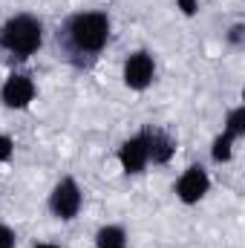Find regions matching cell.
<instances>
[{"mask_svg": "<svg viewBox=\"0 0 245 248\" xmlns=\"http://www.w3.org/2000/svg\"><path fill=\"white\" fill-rule=\"evenodd\" d=\"M141 139H144V147H147V162H153V165H168V162L173 159L176 141H173L168 133L150 127V130L141 133Z\"/></svg>", "mask_w": 245, "mask_h": 248, "instance_id": "obj_7", "label": "cell"}, {"mask_svg": "<svg viewBox=\"0 0 245 248\" xmlns=\"http://www.w3.org/2000/svg\"><path fill=\"white\" fill-rule=\"evenodd\" d=\"M176 6L182 9V15H187V17H193L199 12V0H176Z\"/></svg>", "mask_w": 245, "mask_h": 248, "instance_id": "obj_15", "label": "cell"}, {"mask_svg": "<svg viewBox=\"0 0 245 248\" xmlns=\"http://www.w3.org/2000/svg\"><path fill=\"white\" fill-rule=\"evenodd\" d=\"M122 78H124V84H127L130 90H136V93L147 90V87L153 84V78H156V61H153V55H150L147 49L130 52L127 61H124Z\"/></svg>", "mask_w": 245, "mask_h": 248, "instance_id": "obj_4", "label": "cell"}, {"mask_svg": "<svg viewBox=\"0 0 245 248\" xmlns=\"http://www.w3.org/2000/svg\"><path fill=\"white\" fill-rule=\"evenodd\" d=\"M208 190H211V176L202 165H190L176 182V196L184 205H196L199 199H205Z\"/></svg>", "mask_w": 245, "mask_h": 248, "instance_id": "obj_6", "label": "cell"}, {"mask_svg": "<svg viewBox=\"0 0 245 248\" xmlns=\"http://www.w3.org/2000/svg\"><path fill=\"white\" fill-rule=\"evenodd\" d=\"M95 248H127V234L122 225H101L95 234Z\"/></svg>", "mask_w": 245, "mask_h": 248, "instance_id": "obj_9", "label": "cell"}, {"mask_svg": "<svg viewBox=\"0 0 245 248\" xmlns=\"http://www.w3.org/2000/svg\"><path fill=\"white\" fill-rule=\"evenodd\" d=\"M35 81L23 72H15L3 81L0 87V101L9 107V110H26L32 101H35Z\"/></svg>", "mask_w": 245, "mask_h": 248, "instance_id": "obj_5", "label": "cell"}, {"mask_svg": "<svg viewBox=\"0 0 245 248\" xmlns=\"http://www.w3.org/2000/svg\"><path fill=\"white\" fill-rule=\"evenodd\" d=\"M15 246H17V234L9 225L0 222V248H15Z\"/></svg>", "mask_w": 245, "mask_h": 248, "instance_id": "obj_13", "label": "cell"}, {"mask_svg": "<svg viewBox=\"0 0 245 248\" xmlns=\"http://www.w3.org/2000/svg\"><path fill=\"white\" fill-rule=\"evenodd\" d=\"M225 133H231L234 139H240L245 133V107H234L228 113V122H225Z\"/></svg>", "mask_w": 245, "mask_h": 248, "instance_id": "obj_11", "label": "cell"}, {"mask_svg": "<svg viewBox=\"0 0 245 248\" xmlns=\"http://www.w3.org/2000/svg\"><path fill=\"white\" fill-rule=\"evenodd\" d=\"M12 156H15V141H12V136L0 133V162H9Z\"/></svg>", "mask_w": 245, "mask_h": 248, "instance_id": "obj_12", "label": "cell"}, {"mask_svg": "<svg viewBox=\"0 0 245 248\" xmlns=\"http://www.w3.org/2000/svg\"><path fill=\"white\" fill-rule=\"evenodd\" d=\"M41 46H44V23H41V17L20 12V15H12L0 26V49L9 58L26 61Z\"/></svg>", "mask_w": 245, "mask_h": 248, "instance_id": "obj_2", "label": "cell"}, {"mask_svg": "<svg viewBox=\"0 0 245 248\" xmlns=\"http://www.w3.org/2000/svg\"><path fill=\"white\" fill-rule=\"evenodd\" d=\"M110 32H113V20L107 12L69 15L61 23V29L55 32L58 58H63L66 63H75V66L92 63L110 44Z\"/></svg>", "mask_w": 245, "mask_h": 248, "instance_id": "obj_1", "label": "cell"}, {"mask_svg": "<svg viewBox=\"0 0 245 248\" xmlns=\"http://www.w3.org/2000/svg\"><path fill=\"white\" fill-rule=\"evenodd\" d=\"M234 136L231 133H219L216 139H214V144H211V159L216 162V165H222V162H231V156H234Z\"/></svg>", "mask_w": 245, "mask_h": 248, "instance_id": "obj_10", "label": "cell"}, {"mask_svg": "<svg viewBox=\"0 0 245 248\" xmlns=\"http://www.w3.org/2000/svg\"><path fill=\"white\" fill-rule=\"evenodd\" d=\"M81 205H84V193H81V187L72 176H63L49 193V214L61 222L75 219L81 214Z\"/></svg>", "mask_w": 245, "mask_h": 248, "instance_id": "obj_3", "label": "cell"}, {"mask_svg": "<svg viewBox=\"0 0 245 248\" xmlns=\"http://www.w3.org/2000/svg\"><path fill=\"white\" fill-rule=\"evenodd\" d=\"M32 248H58V246H55V243H35Z\"/></svg>", "mask_w": 245, "mask_h": 248, "instance_id": "obj_16", "label": "cell"}, {"mask_svg": "<svg viewBox=\"0 0 245 248\" xmlns=\"http://www.w3.org/2000/svg\"><path fill=\"white\" fill-rule=\"evenodd\" d=\"M119 162H122L124 173H141L147 168V147H144L141 133L133 136V139H127L119 147Z\"/></svg>", "mask_w": 245, "mask_h": 248, "instance_id": "obj_8", "label": "cell"}, {"mask_svg": "<svg viewBox=\"0 0 245 248\" xmlns=\"http://www.w3.org/2000/svg\"><path fill=\"white\" fill-rule=\"evenodd\" d=\"M243 41H245V26L243 23H234V26L228 29V44H231V46H243Z\"/></svg>", "mask_w": 245, "mask_h": 248, "instance_id": "obj_14", "label": "cell"}]
</instances>
